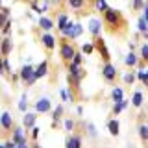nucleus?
<instances>
[{
  "mask_svg": "<svg viewBox=\"0 0 148 148\" xmlns=\"http://www.w3.org/2000/svg\"><path fill=\"white\" fill-rule=\"evenodd\" d=\"M104 24L108 26L109 32H122L126 28V21H124L122 13L119 9H111L108 8L104 11Z\"/></svg>",
  "mask_w": 148,
  "mask_h": 148,
  "instance_id": "1",
  "label": "nucleus"
},
{
  "mask_svg": "<svg viewBox=\"0 0 148 148\" xmlns=\"http://www.w3.org/2000/svg\"><path fill=\"white\" fill-rule=\"evenodd\" d=\"M76 46H74V43H72V39H61L59 41V56H61V59L65 63H71L72 59H74V56H76Z\"/></svg>",
  "mask_w": 148,
  "mask_h": 148,
  "instance_id": "2",
  "label": "nucleus"
},
{
  "mask_svg": "<svg viewBox=\"0 0 148 148\" xmlns=\"http://www.w3.org/2000/svg\"><path fill=\"white\" fill-rule=\"evenodd\" d=\"M82 34H83V26H82V24H74V22H71V21H69L67 26L61 30V35L67 37V39H72V41L78 39Z\"/></svg>",
  "mask_w": 148,
  "mask_h": 148,
  "instance_id": "3",
  "label": "nucleus"
},
{
  "mask_svg": "<svg viewBox=\"0 0 148 148\" xmlns=\"http://www.w3.org/2000/svg\"><path fill=\"white\" fill-rule=\"evenodd\" d=\"M13 141H15V145H17V146H21V148L28 146L24 128H21V126H15V128H13Z\"/></svg>",
  "mask_w": 148,
  "mask_h": 148,
  "instance_id": "4",
  "label": "nucleus"
},
{
  "mask_svg": "<svg viewBox=\"0 0 148 148\" xmlns=\"http://www.w3.org/2000/svg\"><path fill=\"white\" fill-rule=\"evenodd\" d=\"M102 76H104V80H106V82L113 83V82L119 78V74H117V69H115L113 65L108 61V63L104 65V69H102Z\"/></svg>",
  "mask_w": 148,
  "mask_h": 148,
  "instance_id": "5",
  "label": "nucleus"
},
{
  "mask_svg": "<svg viewBox=\"0 0 148 148\" xmlns=\"http://www.w3.org/2000/svg\"><path fill=\"white\" fill-rule=\"evenodd\" d=\"M95 45H96V50H98V54H100V58L104 59V63H108L109 59H111V56H109V50H108V46H106V43H104V39L98 35L95 39Z\"/></svg>",
  "mask_w": 148,
  "mask_h": 148,
  "instance_id": "6",
  "label": "nucleus"
},
{
  "mask_svg": "<svg viewBox=\"0 0 148 148\" xmlns=\"http://www.w3.org/2000/svg\"><path fill=\"white\" fill-rule=\"evenodd\" d=\"M41 43H43V46L48 50V52H52L54 46H56V37L50 34V32H45V34L41 35Z\"/></svg>",
  "mask_w": 148,
  "mask_h": 148,
  "instance_id": "7",
  "label": "nucleus"
},
{
  "mask_svg": "<svg viewBox=\"0 0 148 148\" xmlns=\"http://www.w3.org/2000/svg\"><path fill=\"white\" fill-rule=\"evenodd\" d=\"M0 126H2V130H6V132H13V119L11 115L8 113V111H4L2 115H0Z\"/></svg>",
  "mask_w": 148,
  "mask_h": 148,
  "instance_id": "8",
  "label": "nucleus"
},
{
  "mask_svg": "<svg viewBox=\"0 0 148 148\" xmlns=\"http://www.w3.org/2000/svg\"><path fill=\"white\" fill-rule=\"evenodd\" d=\"M52 109V104H50L48 98H39L35 104V111L37 113H48V111Z\"/></svg>",
  "mask_w": 148,
  "mask_h": 148,
  "instance_id": "9",
  "label": "nucleus"
},
{
  "mask_svg": "<svg viewBox=\"0 0 148 148\" xmlns=\"http://www.w3.org/2000/svg\"><path fill=\"white\" fill-rule=\"evenodd\" d=\"M67 6L74 9V11H83L89 6V0H67Z\"/></svg>",
  "mask_w": 148,
  "mask_h": 148,
  "instance_id": "10",
  "label": "nucleus"
},
{
  "mask_svg": "<svg viewBox=\"0 0 148 148\" xmlns=\"http://www.w3.org/2000/svg\"><path fill=\"white\" fill-rule=\"evenodd\" d=\"M11 50H13V43H11V39H9V35H6L2 41H0V52L8 58V56L11 54Z\"/></svg>",
  "mask_w": 148,
  "mask_h": 148,
  "instance_id": "11",
  "label": "nucleus"
},
{
  "mask_svg": "<svg viewBox=\"0 0 148 148\" xmlns=\"http://www.w3.org/2000/svg\"><path fill=\"white\" fill-rule=\"evenodd\" d=\"M100 30H102V21L100 18H89V32L95 37L100 35Z\"/></svg>",
  "mask_w": 148,
  "mask_h": 148,
  "instance_id": "12",
  "label": "nucleus"
},
{
  "mask_svg": "<svg viewBox=\"0 0 148 148\" xmlns=\"http://www.w3.org/2000/svg\"><path fill=\"white\" fill-rule=\"evenodd\" d=\"M34 72H35V69L32 67V65H24V67L21 69V72H18V74H21V80L26 83L32 76H34Z\"/></svg>",
  "mask_w": 148,
  "mask_h": 148,
  "instance_id": "13",
  "label": "nucleus"
},
{
  "mask_svg": "<svg viewBox=\"0 0 148 148\" xmlns=\"http://www.w3.org/2000/svg\"><path fill=\"white\" fill-rule=\"evenodd\" d=\"M108 130H109V133H111L113 137H117V135H119V132H120L119 119H109V122H108Z\"/></svg>",
  "mask_w": 148,
  "mask_h": 148,
  "instance_id": "14",
  "label": "nucleus"
},
{
  "mask_svg": "<svg viewBox=\"0 0 148 148\" xmlns=\"http://www.w3.org/2000/svg\"><path fill=\"white\" fill-rule=\"evenodd\" d=\"M46 74H48V63H46V61H43V63H41V65H39V67H37V69H35V72H34V76L37 78V80H39V78H45V76H46Z\"/></svg>",
  "mask_w": 148,
  "mask_h": 148,
  "instance_id": "15",
  "label": "nucleus"
},
{
  "mask_svg": "<svg viewBox=\"0 0 148 148\" xmlns=\"http://www.w3.org/2000/svg\"><path fill=\"white\" fill-rule=\"evenodd\" d=\"M35 113H26L24 115V119H22V124H24V128L26 130H30V128H34L35 126Z\"/></svg>",
  "mask_w": 148,
  "mask_h": 148,
  "instance_id": "16",
  "label": "nucleus"
},
{
  "mask_svg": "<svg viewBox=\"0 0 148 148\" xmlns=\"http://www.w3.org/2000/svg\"><path fill=\"white\" fill-rule=\"evenodd\" d=\"M61 115H63V106L59 104L52 113V128H58V122H59V119H61Z\"/></svg>",
  "mask_w": 148,
  "mask_h": 148,
  "instance_id": "17",
  "label": "nucleus"
},
{
  "mask_svg": "<svg viewBox=\"0 0 148 148\" xmlns=\"http://www.w3.org/2000/svg\"><path fill=\"white\" fill-rule=\"evenodd\" d=\"M143 100H145L143 92L141 91H135V92H133V96H132V106H133V108H141V106H143Z\"/></svg>",
  "mask_w": 148,
  "mask_h": 148,
  "instance_id": "18",
  "label": "nucleus"
},
{
  "mask_svg": "<svg viewBox=\"0 0 148 148\" xmlns=\"http://www.w3.org/2000/svg\"><path fill=\"white\" fill-rule=\"evenodd\" d=\"M67 22H69V15L67 13H59L58 15V21H56V26H58V30L61 32L65 26H67Z\"/></svg>",
  "mask_w": 148,
  "mask_h": 148,
  "instance_id": "19",
  "label": "nucleus"
},
{
  "mask_svg": "<svg viewBox=\"0 0 148 148\" xmlns=\"http://www.w3.org/2000/svg\"><path fill=\"white\" fill-rule=\"evenodd\" d=\"M137 26H139V32H141V35L145 37V39H148V22L141 17V18L137 21Z\"/></svg>",
  "mask_w": 148,
  "mask_h": 148,
  "instance_id": "20",
  "label": "nucleus"
},
{
  "mask_svg": "<svg viewBox=\"0 0 148 148\" xmlns=\"http://www.w3.org/2000/svg\"><path fill=\"white\" fill-rule=\"evenodd\" d=\"M67 148H76V146H82V139L78 137V135H72V137H69L67 139Z\"/></svg>",
  "mask_w": 148,
  "mask_h": 148,
  "instance_id": "21",
  "label": "nucleus"
},
{
  "mask_svg": "<svg viewBox=\"0 0 148 148\" xmlns=\"http://www.w3.org/2000/svg\"><path fill=\"white\" fill-rule=\"evenodd\" d=\"M39 26L43 28V30L48 32V30H52V28H54V22L50 21L48 17H41V18H39Z\"/></svg>",
  "mask_w": 148,
  "mask_h": 148,
  "instance_id": "22",
  "label": "nucleus"
},
{
  "mask_svg": "<svg viewBox=\"0 0 148 148\" xmlns=\"http://www.w3.org/2000/svg\"><path fill=\"white\" fill-rule=\"evenodd\" d=\"M128 106V100H120V102H115L113 106V115H120L124 111V108Z\"/></svg>",
  "mask_w": 148,
  "mask_h": 148,
  "instance_id": "23",
  "label": "nucleus"
},
{
  "mask_svg": "<svg viewBox=\"0 0 148 148\" xmlns=\"http://www.w3.org/2000/svg\"><path fill=\"white\" fill-rule=\"evenodd\" d=\"M111 98H113V102L124 100V89H120V87H115L113 92H111Z\"/></svg>",
  "mask_w": 148,
  "mask_h": 148,
  "instance_id": "24",
  "label": "nucleus"
},
{
  "mask_svg": "<svg viewBox=\"0 0 148 148\" xmlns=\"http://www.w3.org/2000/svg\"><path fill=\"white\" fill-rule=\"evenodd\" d=\"M95 50H96L95 41H89V43H83V45H82V52H83V54H92Z\"/></svg>",
  "mask_w": 148,
  "mask_h": 148,
  "instance_id": "25",
  "label": "nucleus"
},
{
  "mask_svg": "<svg viewBox=\"0 0 148 148\" xmlns=\"http://www.w3.org/2000/svg\"><path fill=\"white\" fill-rule=\"evenodd\" d=\"M139 137L143 143H148V126L146 124H139Z\"/></svg>",
  "mask_w": 148,
  "mask_h": 148,
  "instance_id": "26",
  "label": "nucleus"
},
{
  "mask_svg": "<svg viewBox=\"0 0 148 148\" xmlns=\"http://www.w3.org/2000/svg\"><path fill=\"white\" fill-rule=\"evenodd\" d=\"M124 63H126L128 67H135V65H137V56H135V52H133V50H132V52H130V54L126 56Z\"/></svg>",
  "mask_w": 148,
  "mask_h": 148,
  "instance_id": "27",
  "label": "nucleus"
},
{
  "mask_svg": "<svg viewBox=\"0 0 148 148\" xmlns=\"http://www.w3.org/2000/svg\"><path fill=\"white\" fill-rule=\"evenodd\" d=\"M8 15H9V9H8V8H2V9H0V28H2V26L9 21Z\"/></svg>",
  "mask_w": 148,
  "mask_h": 148,
  "instance_id": "28",
  "label": "nucleus"
},
{
  "mask_svg": "<svg viewBox=\"0 0 148 148\" xmlns=\"http://www.w3.org/2000/svg\"><path fill=\"white\" fill-rule=\"evenodd\" d=\"M95 8H96V11L104 13L109 6H108V2H106V0H95Z\"/></svg>",
  "mask_w": 148,
  "mask_h": 148,
  "instance_id": "29",
  "label": "nucleus"
},
{
  "mask_svg": "<svg viewBox=\"0 0 148 148\" xmlns=\"http://www.w3.org/2000/svg\"><path fill=\"white\" fill-rule=\"evenodd\" d=\"M135 80H137V74H133V72H126V74H124V83H128V85L135 83Z\"/></svg>",
  "mask_w": 148,
  "mask_h": 148,
  "instance_id": "30",
  "label": "nucleus"
},
{
  "mask_svg": "<svg viewBox=\"0 0 148 148\" xmlns=\"http://www.w3.org/2000/svg\"><path fill=\"white\" fill-rule=\"evenodd\" d=\"M137 80H141L143 85L148 87V72H146V71H139V72H137Z\"/></svg>",
  "mask_w": 148,
  "mask_h": 148,
  "instance_id": "31",
  "label": "nucleus"
},
{
  "mask_svg": "<svg viewBox=\"0 0 148 148\" xmlns=\"http://www.w3.org/2000/svg\"><path fill=\"white\" fill-rule=\"evenodd\" d=\"M18 109L26 113V109H28V98H26V95H22V96H21V102H18Z\"/></svg>",
  "mask_w": 148,
  "mask_h": 148,
  "instance_id": "32",
  "label": "nucleus"
},
{
  "mask_svg": "<svg viewBox=\"0 0 148 148\" xmlns=\"http://www.w3.org/2000/svg\"><path fill=\"white\" fill-rule=\"evenodd\" d=\"M141 59H143V63H148V45L141 46Z\"/></svg>",
  "mask_w": 148,
  "mask_h": 148,
  "instance_id": "33",
  "label": "nucleus"
},
{
  "mask_svg": "<svg viewBox=\"0 0 148 148\" xmlns=\"http://www.w3.org/2000/svg\"><path fill=\"white\" fill-rule=\"evenodd\" d=\"M145 0H133V4H132V8H133V11H139V9H143L145 8Z\"/></svg>",
  "mask_w": 148,
  "mask_h": 148,
  "instance_id": "34",
  "label": "nucleus"
},
{
  "mask_svg": "<svg viewBox=\"0 0 148 148\" xmlns=\"http://www.w3.org/2000/svg\"><path fill=\"white\" fill-rule=\"evenodd\" d=\"M0 30H2V34H4V35H9V34H11V21H8L6 24L0 28Z\"/></svg>",
  "mask_w": 148,
  "mask_h": 148,
  "instance_id": "35",
  "label": "nucleus"
},
{
  "mask_svg": "<svg viewBox=\"0 0 148 148\" xmlns=\"http://www.w3.org/2000/svg\"><path fill=\"white\" fill-rule=\"evenodd\" d=\"M63 128L67 130V132H72V130H74V120L72 119H67V120H65V124H63Z\"/></svg>",
  "mask_w": 148,
  "mask_h": 148,
  "instance_id": "36",
  "label": "nucleus"
},
{
  "mask_svg": "<svg viewBox=\"0 0 148 148\" xmlns=\"http://www.w3.org/2000/svg\"><path fill=\"white\" fill-rule=\"evenodd\" d=\"M72 63L82 65V63H83V52H76V56H74V59H72Z\"/></svg>",
  "mask_w": 148,
  "mask_h": 148,
  "instance_id": "37",
  "label": "nucleus"
},
{
  "mask_svg": "<svg viewBox=\"0 0 148 148\" xmlns=\"http://www.w3.org/2000/svg\"><path fill=\"white\" fill-rule=\"evenodd\" d=\"M143 18L148 22V2L145 4V8H143Z\"/></svg>",
  "mask_w": 148,
  "mask_h": 148,
  "instance_id": "38",
  "label": "nucleus"
},
{
  "mask_svg": "<svg viewBox=\"0 0 148 148\" xmlns=\"http://www.w3.org/2000/svg\"><path fill=\"white\" fill-rule=\"evenodd\" d=\"M37 137H39V128H35V126H34V128H32V139L35 141Z\"/></svg>",
  "mask_w": 148,
  "mask_h": 148,
  "instance_id": "39",
  "label": "nucleus"
},
{
  "mask_svg": "<svg viewBox=\"0 0 148 148\" xmlns=\"http://www.w3.org/2000/svg\"><path fill=\"white\" fill-rule=\"evenodd\" d=\"M87 132L91 133V137H96V132H95V128H92V124H89V126H87Z\"/></svg>",
  "mask_w": 148,
  "mask_h": 148,
  "instance_id": "40",
  "label": "nucleus"
},
{
  "mask_svg": "<svg viewBox=\"0 0 148 148\" xmlns=\"http://www.w3.org/2000/svg\"><path fill=\"white\" fill-rule=\"evenodd\" d=\"M61 98H63V100H69V92H67V89H61Z\"/></svg>",
  "mask_w": 148,
  "mask_h": 148,
  "instance_id": "41",
  "label": "nucleus"
},
{
  "mask_svg": "<svg viewBox=\"0 0 148 148\" xmlns=\"http://www.w3.org/2000/svg\"><path fill=\"white\" fill-rule=\"evenodd\" d=\"M0 9H2V0H0Z\"/></svg>",
  "mask_w": 148,
  "mask_h": 148,
  "instance_id": "42",
  "label": "nucleus"
},
{
  "mask_svg": "<svg viewBox=\"0 0 148 148\" xmlns=\"http://www.w3.org/2000/svg\"><path fill=\"white\" fill-rule=\"evenodd\" d=\"M145 2H148V0H145Z\"/></svg>",
  "mask_w": 148,
  "mask_h": 148,
  "instance_id": "43",
  "label": "nucleus"
},
{
  "mask_svg": "<svg viewBox=\"0 0 148 148\" xmlns=\"http://www.w3.org/2000/svg\"><path fill=\"white\" fill-rule=\"evenodd\" d=\"M146 72H148V71H146Z\"/></svg>",
  "mask_w": 148,
  "mask_h": 148,
  "instance_id": "44",
  "label": "nucleus"
}]
</instances>
